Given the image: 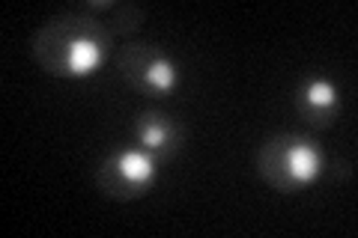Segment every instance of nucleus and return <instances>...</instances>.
<instances>
[{
    "mask_svg": "<svg viewBox=\"0 0 358 238\" xmlns=\"http://www.w3.org/2000/svg\"><path fill=\"white\" fill-rule=\"evenodd\" d=\"M33 60L54 77H84L96 72L114 48V33L105 18L84 6L63 9L33 33Z\"/></svg>",
    "mask_w": 358,
    "mask_h": 238,
    "instance_id": "obj_1",
    "label": "nucleus"
},
{
    "mask_svg": "<svg viewBox=\"0 0 358 238\" xmlns=\"http://www.w3.org/2000/svg\"><path fill=\"white\" fill-rule=\"evenodd\" d=\"M322 164L326 155L308 134H275L257 152V173L268 188L281 194L308 188L322 173Z\"/></svg>",
    "mask_w": 358,
    "mask_h": 238,
    "instance_id": "obj_2",
    "label": "nucleus"
},
{
    "mask_svg": "<svg viewBox=\"0 0 358 238\" xmlns=\"http://www.w3.org/2000/svg\"><path fill=\"white\" fill-rule=\"evenodd\" d=\"M117 72L129 87L143 96H164L179 81L173 60L155 42L129 39L117 51Z\"/></svg>",
    "mask_w": 358,
    "mask_h": 238,
    "instance_id": "obj_3",
    "label": "nucleus"
},
{
    "mask_svg": "<svg viewBox=\"0 0 358 238\" xmlns=\"http://www.w3.org/2000/svg\"><path fill=\"white\" fill-rule=\"evenodd\" d=\"M155 164L159 161L143 149H120L96 167V182L114 200H138L155 182Z\"/></svg>",
    "mask_w": 358,
    "mask_h": 238,
    "instance_id": "obj_4",
    "label": "nucleus"
},
{
    "mask_svg": "<svg viewBox=\"0 0 358 238\" xmlns=\"http://www.w3.org/2000/svg\"><path fill=\"white\" fill-rule=\"evenodd\" d=\"M296 107L308 128L322 131V128H331L334 119H338L341 96H338V89H334V84L326 81V77H310V81L299 87Z\"/></svg>",
    "mask_w": 358,
    "mask_h": 238,
    "instance_id": "obj_5",
    "label": "nucleus"
},
{
    "mask_svg": "<svg viewBox=\"0 0 358 238\" xmlns=\"http://www.w3.org/2000/svg\"><path fill=\"white\" fill-rule=\"evenodd\" d=\"M134 137H138L141 149L152 155L155 161H167L179 152L182 146V128L173 117H167L162 110H147L141 113L134 122Z\"/></svg>",
    "mask_w": 358,
    "mask_h": 238,
    "instance_id": "obj_6",
    "label": "nucleus"
},
{
    "mask_svg": "<svg viewBox=\"0 0 358 238\" xmlns=\"http://www.w3.org/2000/svg\"><path fill=\"white\" fill-rule=\"evenodd\" d=\"M108 30L114 36H122V39H131L134 33H141L143 27V9L131 0H114V6L108 9Z\"/></svg>",
    "mask_w": 358,
    "mask_h": 238,
    "instance_id": "obj_7",
    "label": "nucleus"
}]
</instances>
